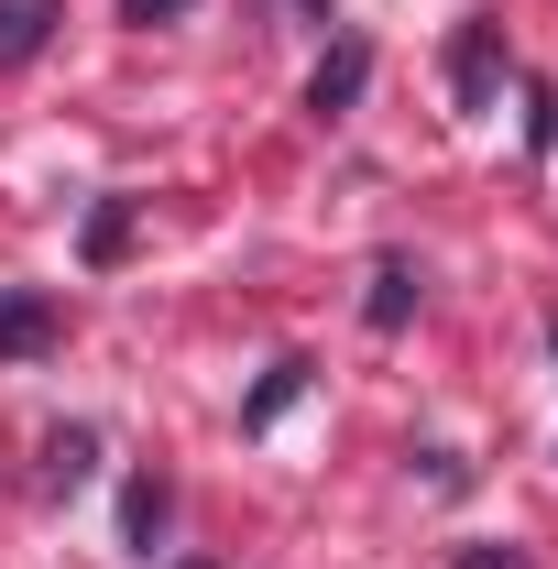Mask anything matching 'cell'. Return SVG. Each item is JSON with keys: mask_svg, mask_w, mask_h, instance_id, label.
I'll return each instance as SVG.
<instances>
[{"mask_svg": "<svg viewBox=\"0 0 558 569\" xmlns=\"http://www.w3.org/2000/svg\"><path fill=\"white\" fill-rule=\"evenodd\" d=\"M449 569H526V548H504V537H471V548H449Z\"/></svg>", "mask_w": 558, "mask_h": 569, "instance_id": "11", "label": "cell"}, {"mask_svg": "<svg viewBox=\"0 0 558 569\" xmlns=\"http://www.w3.org/2000/svg\"><path fill=\"white\" fill-rule=\"evenodd\" d=\"M132 230H142V198H99L88 230H77V263H88V274H110V263L132 252Z\"/></svg>", "mask_w": 558, "mask_h": 569, "instance_id": "7", "label": "cell"}, {"mask_svg": "<svg viewBox=\"0 0 558 569\" xmlns=\"http://www.w3.org/2000/svg\"><path fill=\"white\" fill-rule=\"evenodd\" d=\"M548 361H558V318H548Z\"/></svg>", "mask_w": 558, "mask_h": 569, "instance_id": "14", "label": "cell"}, {"mask_svg": "<svg viewBox=\"0 0 558 569\" xmlns=\"http://www.w3.org/2000/svg\"><path fill=\"white\" fill-rule=\"evenodd\" d=\"M417 296H427L417 252H383V263H372V284H361V329H372V340H395V329L417 318Z\"/></svg>", "mask_w": 558, "mask_h": 569, "instance_id": "4", "label": "cell"}, {"mask_svg": "<svg viewBox=\"0 0 558 569\" xmlns=\"http://www.w3.org/2000/svg\"><path fill=\"white\" fill-rule=\"evenodd\" d=\"M56 22H67V0H0V77L33 67V56L56 44Z\"/></svg>", "mask_w": 558, "mask_h": 569, "instance_id": "6", "label": "cell"}, {"mask_svg": "<svg viewBox=\"0 0 558 569\" xmlns=\"http://www.w3.org/2000/svg\"><path fill=\"white\" fill-rule=\"evenodd\" d=\"M165 526H176V482H165V471H132V482H121V548L153 559V548H165Z\"/></svg>", "mask_w": 558, "mask_h": 569, "instance_id": "5", "label": "cell"}, {"mask_svg": "<svg viewBox=\"0 0 558 569\" xmlns=\"http://www.w3.org/2000/svg\"><path fill=\"white\" fill-rule=\"evenodd\" d=\"M88 471H99V427H56V438H44V482H56V493H77Z\"/></svg>", "mask_w": 558, "mask_h": 569, "instance_id": "9", "label": "cell"}, {"mask_svg": "<svg viewBox=\"0 0 558 569\" xmlns=\"http://www.w3.org/2000/svg\"><path fill=\"white\" fill-rule=\"evenodd\" d=\"M526 153H558V88H526Z\"/></svg>", "mask_w": 558, "mask_h": 569, "instance_id": "10", "label": "cell"}, {"mask_svg": "<svg viewBox=\"0 0 558 569\" xmlns=\"http://www.w3.org/2000/svg\"><path fill=\"white\" fill-rule=\"evenodd\" d=\"M67 340V307L44 284H0V361H44Z\"/></svg>", "mask_w": 558, "mask_h": 569, "instance_id": "3", "label": "cell"}, {"mask_svg": "<svg viewBox=\"0 0 558 569\" xmlns=\"http://www.w3.org/2000/svg\"><path fill=\"white\" fill-rule=\"evenodd\" d=\"M187 11H198V0H121V22H132V33H153V22H187Z\"/></svg>", "mask_w": 558, "mask_h": 569, "instance_id": "13", "label": "cell"}, {"mask_svg": "<svg viewBox=\"0 0 558 569\" xmlns=\"http://www.w3.org/2000/svg\"><path fill=\"white\" fill-rule=\"evenodd\" d=\"M417 471L438 482V493H471V460H460V449H417Z\"/></svg>", "mask_w": 558, "mask_h": 569, "instance_id": "12", "label": "cell"}, {"mask_svg": "<svg viewBox=\"0 0 558 569\" xmlns=\"http://www.w3.org/2000/svg\"><path fill=\"white\" fill-rule=\"evenodd\" d=\"M361 88H372V44H361V33H329V56L307 67V110H318V121H350Z\"/></svg>", "mask_w": 558, "mask_h": 569, "instance_id": "2", "label": "cell"}, {"mask_svg": "<svg viewBox=\"0 0 558 569\" xmlns=\"http://www.w3.org/2000/svg\"><path fill=\"white\" fill-rule=\"evenodd\" d=\"M307 372H318V361H307V351H285L275 372H263V383H252V395H241V427H252V438H263V427H275L285 406H296V395H307Z\"/></svg>", "mask_w": 558, "mask_h": 569, "instance_id": "8", "label": "cell"}, {"mask_svg": "<svg viewBox=\"0 0 558 569\" xmlns=\"http://www.w3.org/2000/svg\"><path fill=\"white\" fill-rule=\"evenodd\" d=\"M504 77H515V44H504V22H492V11H471V22L449 33V110H471V121H482L492 99H504Z\"/></svg>", "mask_w": 558, "mask_h": 569, "instance_id": "1", "label": "cell"}]
</instances>
